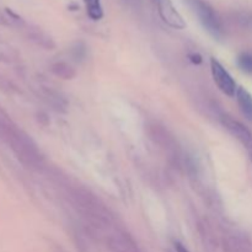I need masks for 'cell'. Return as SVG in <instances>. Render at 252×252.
<instances>
[{
  "label": "cell",
  "instance_id": "cell-1",
  "mask_svg": "<svg viewBox=\"0 0 252 252\" xmlns=\"http://www.w3.org/2000/svg\"><path fill=\"white\" fill-rule=\"evenodd\" d=\"M70 201L93 233L98 234L112 228V213L93 192L83 187H75L70 191Z\"/></svg>",
  "mask_w": 252,
  "mask_h": 252
},
{
  "label": "cell",
  "instance_id": "cell-2",
  "mask_svg": "<svg viewBox=\"0 0 252 252\" xmlns=\"http://www.w3.org/2000/svg\"><path fill=\"white\" fill-rule=\"evenodd\" d=\"M5 139L10 143L11 149L14 150L16 157L19 158L20 161L30 167H38L41 166L43 158H42L41 152L34 144L33 140L21 132L20 129L14 127L9 130Z\"/></svg>",
  "mask_w": 252,
  "mask_h": 252
},
{
  "label": "cell",
  "instance_id": "cell-3",
  "mask_svg": "<svg viewBox=\"0 0 252 252\" xmlns=\"http://www.w3.org/2000/svg\"><path fill=\"white\" fill-rule=\"evenodd\" d=\"M189 5L198 16L202 26L214 37L221 38L224 36V25L217 10L206 0H189Z\"/></svg>",
  "mask_w": 252,
  "mask_h": 252
},
{
  "label": "cell",
  "instance_id": "cell-4",
  "mask_svg": "<svg viewBox=\"0 0 252 252\" xmlns=\"http://www.w3.org/2000/svg\"><path fill=\"white\" fill-rule=\"evenodd\" d=\"M148 134L155 144L159 145L161 149L165 150V153L170 155V158L177 160L179 145H177L175 138L170 134L169 130L165 129L159 123H150V125H148Z\"/></svg>",
  "mask_w": 252,
  "mask_h": 252
},
{
  "label": "cell",
  "instance_id": "cell-5",
  "mask_svg": "<svg viewBox=\"0 0 252 252\" xmlns=\"http://www.w3.org/2000/svg\"><path fill=\"white\" fill-rule=\"evenodd\" d=\"M110 252H144L129 233L123 229L111 231L106 238Z\"/></svg>",
  "mask_w": 252,
  "mask_h": 252
},
{
  "label": "cell",
  "instance_id": "cell-6",
  "mask_svg": "<svg viewBox=\"0 0 252 252\" xmlns=\"http://www.w3.org/2000/svg\"><path fill=\"white\" fill-rule=\"evenodd\" d=\"M211 71L214 83L217 84L221 93L225 94L229 97H233L236 95L238 86H236L235 80L230 75V73L214 58L211 59Z\"/></svg>",
  "mask_w": 252,
  "mask_h": 252
},
{
  "label": "cell",
  "instance_id": "cell-7",
  "mask_svg": "<svg viewBox=\"0 0 252 252\" xmlns=\"http://www.w3.org/2000/svg\"><path fill=\"white\" fill-rule=\"evenodd\" d=\"M221 123H223L224 127L229 130L233 137H235L241 144L244 145V148L246 149V152H251L252 150V133L248 127L243 125L239 121L234 120V118L229 117V116H223L221 117Z\"/></svg>",
  "mask_w": 252,
  "mask_h": 252
},
{
  "label": "cell",
  "instance_id": "cell-8",
  "mask_svg": "<svg viewBox=\"0 0 252 252\" xmlns=\"http://www.w3.org/2000/svg\"><path fill=\"white\" fill-rule=\"evenodd\" d=\"M157 5L160 17L165 24L176 30H184L186 27V21L174 6L171 0H158Z\"/></svg>",
  "mask_w": 252,
  "mask_h": 252
},
{
  "label": "cell",
  "instance_id": "cell-9",
  "mask_svg": "<svg viewBox=\"0 0 252 252\" xmlns=\"http://www.w3.org/2000/svg\"><path fill=\"white\" fill-rule=\"evenodd\" d=\"M236 101H238L239 108L241 113L252 122V95L243 86L236 90Z\"/></svg>",
  "mask_w": 252,
  "mask_h": 252
},
{
  "label": "cell",
  "instance_id": "cell-10",
  "mask_svg": "<svg viewBox=\"0 0 252 252\" xmlns=\"http://www.w3.org/2000/svg\"><path fill=\"white\" fill-rule=\"evenodd\" d=\"M51 71L58 78L64 79V80H70V79L75 78L76 71L69 65L65 62H58V63H54L51 66Z\"/></svg>",
  "mask_w": 252,
  "mask_h": 252
},
{
  "label": "cell",
  "instance_id": "cell-11",
  "mask_svg": "<svg viewBox=\"0 0 252 252\" xmlns=\"http://www.w3.org/2000/svg\"><path fill=\"white\" fill-rule=\"evenodd\" d=\"M83 1L85 2L86 11H88L90 19L95 20V21L102 19L103 10L101 6V0H83Z\"/></svg>",
  "mask_w": 252,
  "mask_h": 252
},
{
  "label": "cell",
  "instance_id": "cell-12",
  "mask_svg": "<svg viewBox=\"0 0 252 252\" xmlns=\"http://www.w3.org/2000/svg\"><path fill=\"white\" fill-rule=\"evenodd\" d=\"M238 64L243 71L252 74V53L251 52H243L238 57Z\"/></svg>",
  "mask_w": 252,
  "mask_h": 252
},
{
  "label": "cell",
  "instance_id": "cell-13",
  "mask_svg": "<svg viewBox=\"0 0 252 252\" xmlns=\"http://www.w3.org/2000/svg\"><path fill=\"white\" fill-rule=\"evenodd\" d=\"M238 20L244 27H252V14L251 12H241V14H239Z\"/></svg>",
  "mask_w": 252,
  "mask_h": 252
},
{
  "label": "cell",
  "instance_id": "cell-14",
  "mask_svg": "<svg viewBox=\"0 0 252 252\" xmlns=\"http://www.w3.org/2000/svg\"><path fill=\"white\" fill-rule=\"evenodd\" d=\"M174 248H175V252H189V249H187L184 244L180 243V241H175Z\"/></svg>",
  "mask_w": 252,
  "mask_h": 252
},
{
  "label": "cell",
  "instance_id": "cell-15",
  "mask_svg": "<svg viewBox=\"0 0 252 252\" xmlns=\"http://www.w3.org/2000/svg\"><path fill=\"white\" fill-rule=\"evenodd\" d=\"M249 157H250V159H251V161H252V152L249 153Z\"/></svg>",
  "mask_w": 252,
  "mask_h": 252
},
{
  "label": "cell",
  "instance_id": "cell-16",
  "mask_svg": "<svg viewBox=\"0 0 252 252\" xmlns=\"http://www.w3.org/2000/svg\"><path fill=\"white\" fill-rule=\"evenodd\" d=\"M153 1H155V2H157V1H158V0H153Z\"/></svg>",
  "mask_w": 252,
  "mask_h": 252
}]
</instances>
